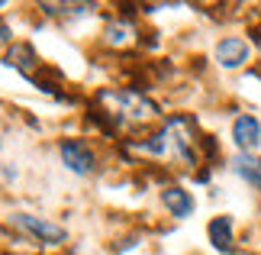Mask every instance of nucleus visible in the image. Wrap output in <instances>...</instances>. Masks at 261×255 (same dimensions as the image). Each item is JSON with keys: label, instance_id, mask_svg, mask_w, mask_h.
<instances>
[{"label": "nucleus", "instance_id": "nucleus-3", "mask_svg": "<svg viewBox=\"0 0 261 255\" xmlns=\"http://www.w3.org/2000/svg\"><path fill=\"white\" fill-rule=\"evenodd\" d=\"M13 226L29 233V236L39 239V242H45V246H65L68 242V233L62 226H55V223H48V220H39V217H29V213H16Z\"/></svg>", "mask_w": 261, "mask_h": 255}, {"label": "nucleus", "instance_id": "nucleus-4", "mask_svg": "<svg viewBox=\"0 0 261 255\" xmlns=\"http://www.w3.org/2000/svg\"><path fill=\"white\" fill-rule=\"evenodd\" d=\"M62 161L68 171H74V175H90V168H94V152L87 149V142L81 139H62Z\"/></svg>", "mask_w": 261, "mask_h": 255}, {"label": "nucleus", "instance_id": "nucleus-8", "mask_svg": "<svg viewBox=\"0 0 261 255\" xmlns=\"http://www.w3.org/2000/svg\"><path fill=\"white\" fill-rule=\"evenodd\" d=\"M232 171L245 181V184H252L255 191H261V158L258 155H252V152H239V155L232 158Z\"/></svg>", "mask_w": 261, "mask_h": 255}, {"label": "nucleus", "instance_id": "nucleus-5", "mask_svg": "<svg viewBox=\"0 0 261 255\" xmlns=\"http://www.w3.org/2000/svg\"><path fill=\"white\" fill-rule=\"evenodd\" d=\"M248 58H252V45H248L245 39H239V36H229V39H223V42L216 45V62L223 68H242Z\"/></svg>", "mask_w": 261, "mask_h": 255}, {"label": "nucleus", "instance_id": "nucleus-7", "mask_svg": "<svg viewBox=\"0 0 261 255\" xmlns=\"http://www.w3.org/2000/svg\"><path fill=\"white\" fill-rule=\"evenodd\" d=\"M4 62H7L10 68H16L19 75L33 78V75H36V68H39V55H36V49L29 45V42H16V45L7 52Z\"/></svg>", "mask_w": 261, "mask_h": 255}, {"label": "nucleus", "instance_id": "nucleus-1", "mask_svg": "<svg viewBox=\"0 0 261 255\" xmlns=\"http://www.w3.org/2000/svg\"><path fill=\"white\" fill-rule=\"evenodd\" d=\"M197 126L194 120L187 117H171L168 123L148 136L145 142H133V152H142V155H155L165 161H174L180 168H194L197 165Z\"/></svg>", "mask_w": 261, "mask_h": 255}, {"label": "nucleus", "instance_id": "nucleus-2", "mask_svg": "<svg viewBox=\"0 0 261 255\" xmlns=\"http://www.w3.org/2000/svg\"><path fill=\"white\" fill-rule=\"evenodd\" d=\"M97 104L103 107L100 113L116 129H139L158 120V107L148 97H142L139 90H110L107 87L97 94Z\"/></svg>", "mask_w": 261, "mask_h": 255}, {"label": "nucleus", "instance_id": "nucleus-6", "mask_svg": "<svg viewBox=\"0 0 261 255\" xmlns=\"http://www.w3.org/2000/svg\"><path fill=\"white\" fill-rule=\"evenodd\" d=\"M232 139H236V146L242 149V152H252L258 142H261V123H258L252 113H242L232 123Z\"/></svg>", "mask_w": 261, "mask_h": 255}, {"label": "nucleus", "instance_id": "nucleus-10", "mask_svg": "<svg viewBox=\"0 0 261 255\" xmlns=\"http://www.w3.org/2000/svg\"><path fill=\"white\" fill-rule=\"evenodd\" d=\"M162 200H165L168 213H171V217H177V220H184V217H190V213H194V197H190L184 188H177V184L165 188V191H162Z\"/></svg>", "mask_w": 261, "mask_h": 255}, {"label": "nucleus", "instance_id": "nucleus-9", "mask_svg": "<svg viewBox=\"0 0 261 255\" xmlns=\"http://www.w3.org/2000/svg\"><path fill=\"white\" fill-rule=\"evenodd\" d=\"M210 242H213L216 252H236V239H232V217H213L210 223Z\"/></svg>", "mask_w": 261, "mask_h": 255}, {"label": "nucleus", "instance_id": "nucleus-12", "mask_svg": "<svg viewBox=\"0 0 261 255\" xmlns=\"http://www.w3.org/2000/svg\"><path fill=\"white\" fill-rule=\"evenodd\" d=\"M45 13H62V16H81V13H90L94 4H42Z\"/></svg>", "mask_w": 261, "mask_h": 255}, {"label": "nucleus", "instance_id": "nucleus-11", "mask_svg": "<svg viewBox=\"0 0 261 255\" xmlns=\"http://www.w3.org/2000/svg\"><path fill=\"white\" fill-rule=\"evenodd\" d=\"M107 42L116 45V49H126L136 42V26L126 23V19H113V23L107 26Z\"/></svg>", "mask_w": 261, "mask_h": 255}, {"label": "nucleus", "instance_id": "nucleus-13", "mask_svg": "<svg viewBox=\"0 0 261 255\" xmlns=\"http://www.w3.org/2000/svg\"><path fill=\"white\" fill-rule=\"evenodd\" d=\"M7 39H10V29H7L4 23H0V42H7Z\"/></svg>", "mask_w": 261, "mask_h": 255}]
</instances>
